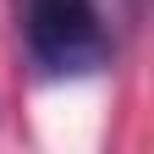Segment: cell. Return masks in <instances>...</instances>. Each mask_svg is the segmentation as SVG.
Here are the masks:
<instances>
[{
  "instance_id": "cell-1",
  "label": "cell",
  "mask_w": 154,
  "mask_h": 154,
  "mask_svg": "<svg viewBox=\"0 0 154 154\" xmlns=\"http://www.w3.org/2000/svg\"><path fill=\"white\" fill-rule=\"evenodd\" d=\"M11 17L22 61L44 83H77L121 61L138 0H11Z\"/></svg>"
}]
</instances>
